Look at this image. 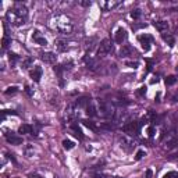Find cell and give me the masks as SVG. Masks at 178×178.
<instances>
[{"label": "cell", "instance_id": "cell-1", "mask_svg": "<svg viewBox=\"0 0 178 178\" xmlns=\"http://www.w3.org/2000/svg\"><path fill=\"white\" fill-rule=\"evenodd\" d=\"M28 17V10L27 7L21 4V3H15V6L13 7L10 11L7 13V18L10 20V23L15 27H21L25 24Z\"/></svg>", "mask_w": 178, "mask_h": 178}, {"label": "cell", "instance_id": "cell-2", "mask_svg": "<svg viewBox=\"0 0 178 178\" xmlns=\"http://www.w3.org/2000/svg\"><path fill=\"white\" fill-rule=\"evenodd\" d=\"M114 52V46L113 43L110 42V39H103L99 45L98 49V56L99 57H103V56H107V54H111Z\"/></svg>", "mask_w": 178, "mask_h": 178}, {"label": "cell", "instance_id": "cell-3", "mask_svg": "<svg viewBox=\"0 0 178 178\" xmlns=\"http://www.w3.org/2000/svg\"><path fill=\"white\" fill-rule=\"evenodd\" d=\"M122 129H124V132L129 134V135H134V134L138 135L139 129H141V124L138 121H129V122H127L125 125L122 127Z\"/></svg>", "mask_w": 178, "mask_h": 178}, {"label": "cell", "instance_id": "cell-4", "mask_svg": "<svg viewBox=\"0 0 178 178\" xmlns=\"http://www.w3.org/2000/svg\"><path fill=\"white\" fill-rule=\"evenodd\" d=\"M138 40H139V43L142 45V49H144L145 52H149L150 50V45H152V36L148 34H145V35H139L138 36Z\"/></svg>", "mask_w": 178, "mask_h": 178}, {"label": "cell", "instance_id": "cell-5", "mask_svg": "<svg viewBox=\"0 0 178 178\" xmlns=\"http://www.w3.org/2000/svg\"><path fill=\"white\" fill-rule=\"evenodd\" d=\"M6 139H7V142L11 144V145H21L23 144V138L18 136V135H15L14 132H8V134H6Z\"/></svg>", "mask_w": 178, "mask_h": 178}, {"label": "cell", "instance_id": "cell-6", "mask_svg": "<svg viewBox=\"0 0 178 178\" xmlns=\"http://www.w3.org/2000/svg\"><path fill=\"white\" fill-rule=\"evenodd\" d=\"M134 53H135V49L132 46H129V45H125V46H122L120 49L118 54H120L121 58H125V57H128V56H132Z\"/></svg>", "mask_w": 178, "mask_h": 178}, {"label": "cell", "instance_id": "cell-7", "mask_svg": "<svg viewBox=\"0 0 178 178\" xmlns=\"http://www.w3.org/2000/svg\"><path fill=\"white\" fill-rule=\"evenodd\" d=\"M40 58L49 64H54L56 63V54L52 52H46V53H40Z\"/></svg>", "mask_w": 178, "mask_h": 178}, {"label": "cell", "instance_id": "cell-8", "mask_svg": "<svg viewBox=\"0 0 178 178\" xmlns=\"http://www.w3.org/2000/svg\"><path fill=\"white\" fill-rule=\"evenodd\" d=\"M32 40L36 42V43L40 45V46H46V45H47V40L42 36V34H40L39 31H35L34 34H32Z\"/></svg>", "mask_w": 178, "mask_h": 178}, {"label": "cell", "instance_id": "cell-9", "mask_svg": "<svg viewBox=\"0 0 178 178\" xmlns=\"http://www.w3.org/2000/svg\"><path fill=\"white\" fill-rule=\"evenodd\" d=\"M127 39V31L124 28H118L115 32V42L117 43H122Z\"/></svg>", "mask_w": 178, "mask_h": 178}, {"label": "cell", "instance_id": "cell-10", "mask_svg": "<svg viewBox=\"0 0 178 178\" xmlns=\"http://www.w3.org/2000/svg\"><path fill=\"white\" fill-rule=\"evenodd\" d=\"M29 75H31V78H32L35 82H39L40 78H42V67H35V68L29 72Z\"/></svg>", "mask_w": 178, "mask_h": 178}, {"label": "cell", "instance_id": "cell-11", "mask_svg": "<svg viewBox=\"0 0 178 178\" xmlns=\"http://www.w3.org/2000/svg\"><path fill=\"white\" fill-rule=\"evenodd\" d=\"M85 61H86V68L91 70V71H96V68L99 67L98 61L92 57H85Z\"/></svg>", "mask_w": 178, "mask_h": 178}, {"label": "cell", "instance_id": "cell-12", "mask_svg": "<svg viewBox=\"0 0 178 178\" xmlns=\"http://www.w3.org/2000/svg\"><path fill=\"white\" fill-rule=\"evenodd\" d=\"M91 104V98H88V96H82V98H80L78 100H77V103H75V106H78V107H88Z\"/></svg>", "mask_w": 178, "mask_h": 178}, {"label": "cell", "instance_id": "cell-13", "mask_svg": "<svg viewBox=\"0 0 178 178\" xmlns=\"http://www.w3.org/2000/svg\"><path fill=\"white\" fill-rule=\"evenodd\" d=\"M153 25H155V28L157 29V31H160V32H164V31L168 29V23H167V21H156Z\"/></svg>", "mask_w": 178, "mask_h": 178}, {"label": "cell", "instance_id": "cell-14", "mask_svg": "<svg viewBox=\"0 0 178 178\" xmlns=\"http://www.w3.org/2000/svg\"><path fill=\"white\" fill-rule=\"evenodd\" d=\"M18 134H32V127L29 125V124H23V125H20L18 128Z\"/></svg>", "mask_w": 178, "mask_h": 178}, {"label": "cell", "instance_id": "cell-15", "mask_svg": "<svg viewBox=\"0 0 178 178\" xmlns=\"http://www.w3.org/2000/svg\"><path fill=\"white\" fill-rule=\"evenodd\" d=\"M72 131H74V135L77 136L78 139H84V134L81 131V128L77 124H72Z\"/></svg>", "mask_w": 178, "mask_h": 178}, {"label": "cell", "instance_id": "cell-16", "mask_svg": "<svg viewBox=\"0 0 178 178\" xmlns=\"http://www.w3.org/2000/svg\"><path fill=\"white\" fill-rule=\"evenodd\" d=\"M161 38H163V40H166L167 43L170 45V46H174L175 45V40H174V38H172V35H170V34H163L161 35Z\"/></svg>", "mask_w": 178, "mask_h": 178}, {"label": "cell", "instance_id": "cell-17", "mask_svg": "<svg viewBox=\"0 0 178 178\" xmlns=\"http://www.w3.org/2000/svg\"><path fill=\"white\" fill-rule=\"evenodd\" d=\"M82 124L86 127V128H89V129H92V131H98V127L95 125V122L91 120H84L82 121Z\"/></svg>", "mask_w": 178, "mask_h": 178}, {"label": "cell", "instance_id": "cell-18", "mask_svg": "<svg viewBox=\"0 0 178 178\" xmlns=\"http://www.w3.org/2000/svg\"><path fill=\"white\" fill-rule=\"evenodd\" d=\"M118 4H120L118 1H109V3H103V4H102V7H103L104 10H111V8L117 7Z\"/></svg>", "mask_w": 178, "mask_h": 178}, {"label": "cell", "instance_id": "cell-19", "mask_svg": "<svg viewBox=\"0 0 178 178\" xmlns=\"http://www.w3.org/2000/svg\"><path fill=\"white\" fill-rule=\"evenodd\" d=\"M74 146H75V144L72 142V141H70V139H64L63 141V148L65 150H71Z\"/></svg>", "mask_w": 178, "mask_h": 178}, {"label": "cell", "instance_id": "cell-20", "mask_svg": "<svg viewBox=\"0 0 178 178\" xmlns=\"http://www.w3.org/2000/svg\"><path fill=\"white\" fill-rule=\"evenodd\" d=\"M86 114L91 115V117H95V115L98 114V113H96V109H95V106H93L92 103H91L89 106H88V107H86Z\"/></svg>", "mask_w": 178, "mask_h": 178}, {"label": "cell", "instance_id": "cell-21", "mask_svg": "<svg viewBox=\"0 0 178 178\" xmlns=\"http://www.w3.org/2000/svg\"><path fill=\"white\" fill-rule=\"evenodd\" d=\"M56 47H57L58 52H64V50L67 49V45H65L64 40H57V42H56Z\"/></svg>", "mask_w": 178, "mask_h": 178}, {"label": "cell", "instance_id": "cell-22", "mask_svg": "<svg viewBox=\"0 0 178 178\" xmlns=\"http://www.w3.org/2000/svg\"><path fill=\"white\" fill-rule=\"evenodd\" d=\"M10 45H11V39H10L8 36H4L3 40H1V47H3V49H7Z\"/></svg>", "mask_w": 178, "mask_h": 178}, {"label": "cell", "instance_id": "cell-23", "mask_svg": "<svg viewBox=\"0 0 178 178\" xmlns=\"http://www.w3.org/2000/svg\"><path fill=\"white\" fill-rule=\"evenodd\" d=\"M32 64H34V58H32V57H27L23 61V68H28L29 65H32Z\"/></svg>", "mask_w": 178, "mask_h": 178}, {"label": "cell", "instance_id": "cell-24", "mask_svg": "<svg viewBox=\"0 0 178 178\" xmlns=\"http://www.w3.org/2000/svg\"><path fill=\"white\" fill-rule=\"evenodd\" d=\"M177 82V77L175 75H170L166 78V85H174Z\"/></svg>", "mask_w": 178, "mask_h": 178}, {"label": "cell", "instance_id": "cell-25", "mask_svg": "<svg viewBox=\"0 0 178 178\" xmlns=\"http://www.w3.org/2000/svg\"><path fill=\"white\" fill-rule=\"evenodd\" d=\"M17 92H18L17 86H10V88H7L6 91H4V93H6L7 96H8V95H14V93H17Z\"/></svg>", "mask_w": 178, "mask_h": 178}, {"label": "cell", "instance_id": "cell-26", "mask_svg": "<svg viewBox=\"0 0 178 178\" xmlns=\"http://www.w3.org/2000/svg\"><path fill=\"white\" fill-rule=\"evenodd\" d=\"M95 38H92V39L91 40H86V45H85V47H86V50H92L93 49V46H95V45H93V42H95Z\"/></svg>", "mask_w": 178, "mask_h": 178}, {"label": "cell", "instance_id": "cell-27", "mask_svg": "<svg viewBox=\"0 0 178 178\" xmlns=\"http://www.w3.org/2000/svg\"><path fill=\"white\" fill-rule=\"evenodd\" d=\"M145 156H146V152H145V150H138L136 155H135V160H141V159H144Z\"/></svg>", "mask_w": 178, "mask_h": 178}, {"label": "cell", "instance_id": "cell-28", "mask_svg": "<svg viewBox=\"0 0 178 178\" xmlns=\"http://www.w3.org/2000/svg\"><path fill=\"white\" fill-rule=\"evenodd\" d=\"M54 72L58 75V77H61V74H63V71H64V68H63V65H54Z\"/></svg>", "mask_w": 178, "mask_h": 178}, {"label": "cell", "instance_id": "cell-29", "mask_svg": "<svg viewBox=\"0 0 178 178\" xmlns=\"http://www.w3.org/2000/svg\"><path fill=\"white\" fill-rule=\"evenodd\" d=\"M102 128H104V129H114L115 124H111V122H103V124H102Z\"/></svg>", "mask_w": 178, "mask_h": 178}, {"label": "cell", "instance_id": "cell-30", "mask_svg": "<svg viewBox=\"0 0 178 178\" xmlns=\"http://www.w3.org/2000/svg\"><path fill=\"white\" fill-rule=\"evenodd\" d=\"M131 17L134 18V20H138V18L141 17V10H132V11H131Z\"/></svg>", "mask_w": 178, "mask_h": 178}, {"label": "cell", "instance_id": "cell-31", "mask_svg": "<svg viewBox=\"0 0 178 178\" xmlns=\"http://www.w3.org/2000/svg\"><path fill=\"white\" fill-rule=\"evenodd\" d=\"M155 134H156L155 127H153V125H150L149 128H148V135H149V138H153V136H155Z\"/></svg>", "mask_w": 178, "mask_h": 178}, {"label": "cell", "instance_id": "cell-32", "mask_svg": "<svg viewBox=\"0 0 178 178\" xmlns=\"http://www.w3.org/2000/svg\"><path fill=\"white\" fill-rule=\"evenodd\" d=\"M25 155L28 156V157L34 156V148H32V146H27V148H25Z\"/></svg>", "mask_w": 178, "mask_h": 178}, {"label": "cell", "instance_id": "cell-33", "mask_svg": "<svg viewBox=\"0 0 178 178\" xmlns=\"http://www.w3.org/2000/svg\"><path fill=\"white\" fill-rule=\"evenodd\" d=\"M125 64L128 67H131V68H138V65H139L138 61H125Z\"/></svg>", "mask_w": 178, "mask_h": 178}, {"label": "cell", "instance_id": "cell-34", "mask_svg": "<svg viewBox=\"0 0 178 178\" xmlns=\"http://www.w3.org/2000/svg\"><path fill=\"white\" fill-rule=\"evenodd\" d=\"M92 178H111L110 175L107 174H102V172H96V174H93Z\"/></svg>", "mask_w": 178, "mask_h": 178}, {"label": "cell", "instance_id": "cell-35", "mask_svg": "<svg viewBox=\"0 0 178 178\" xmlns=\"http://www.w3.org/2000/svg\"><path fill=\"white\" fill-rule=\"evenodd\" d=\"M163 178H178V174L177 172H174V171H170V172H167Z\"/></svg>", "mask_w": 178, "mask_h": 178}, {"label": "cell", "instance_id": "cell-36", "mask_svg": "<svg viewBox=\"0 0 178 178\" xmlns=\"http://www.w3.org/2000/svg\"><path fill=\"white\" fill-rule=\"evenodd\" d=\"M153 177V171L150 170V168H148L146 171H145V174H144V177L142 178H152Z\"/></svg>", "mask_w": 178, "mask_h": 178}, {"label": "cell", "instance_id": "cell-37", "mask_svg": "<svg viewBox=\"0 0 178 178\" xmlns=\"http://www.w3.org/2000/svg\"><path fill=\"white\" fill-rule=\"evenodd\" d=\"M8 56H10V61H11V63H14V61H17V60H20V57H18L17 54H14V53H10Z\"/></svg>", "mask_w": 178, "mask_h": 178}, {"label": "cell", "instance_id": "cell-38", "mask_svg": "<svg viewBox=\"0 0 178 178\" xmlns=\"http://www.w3.org/2000/svg\"><path fill=\"white\" fill-rule=\"evenodd\" d=\"M146 89H148L146 86H141V88H139V91H138V95H139V96H144L145 93H146Z\"/></svg>", "mask_w": 178, "mask_h": 178}, {"label": "cell", "instance_id": "cell-39", "mask_svg": "<svg viewBox=\"0 0 178 178\" xmlns=\"http://www.w3.org/2000/svg\"><path fill=\"white\" fill-rule=\"evenodd\" d=\"M63 68L64 70H71V68H72V63H71V61H68V63L63 64Z\"/></svg>", "mask_w": 178, "mask_h": 178}, {"label": "cell", "instance_id": "cell-40", "mask_svg": "<svg viewBox=\"0 0 178 178\" xmlns=\"http://www.w3.org/2000/svg\"><path fill=\"white\" fill-rule=\"evenodd\" d=\"M25 92L28 93L29 96H34V91H32V89H31V88H29V86H28V85L25 86Z\"/></svg>", "mask_w": 178, "mask_h": 178}, {"label": "cell", "instance_id": "cell-41", "mask_svg": "<svg viewBox=\"0 0 178 178\" xmlns=\"http://www.w3.org/2000/svg\"><path fill=\"white\" fill-rule=\"evenodd\" d=\"M81 6H85V7L91 6V1H81Z\"/></svg>", "mask_w": 178, "mask_h": 178}, {"label": "cell", "instance_id": "cell-42", "mask_svg": "<svg viewBox=\"0 0 178 178\" xmlns=\"http://www.w3.org/2000/svg\"><path fill=\"white\" fill-rule=\"evenodd\" d=\"M152 65H153V61H152V60H148V70H152Z\"/></svg>", "mask_w": 178, "mask_h": 178}, {"label": "cell", "instance_id": "cell-43", "mask_svg": "<svg viewBox=\"0 0 178 178\" xmlns=\"http://www.w3.org/2000/svg\"><path fill=\"white\" fill-rule=\"evenodd\" d=\"M29 178H42V177L38 175V174H29Z\"/></svg>", "mask_w": 178, "mask_h": 178}, {"label": "cell", "instance_id": "cell-44", "mask_svg": "<svg viewBox=\"0 0 178 178\" xmlns=\"http://www.w3.org/2000/svg\"><path fill=\"white\" fill-rule=\"evenodd\" d=\"M8 156H10V160H11L13 163H15V159H14V156H13V155H8Z\"/></svg>", "mask_w": 178, "mask_h": 178}, {"label": "cell", "instance_id": "cell-45", "mask_svg": "<svg viewBox=\"0 0 178 178\" xmlns=\"http://www.w3.org/2000/svg\"><path fill=\"white\" fill-rule=\"evenodd\" d=\"M117 178H122V177H117Z\"/></svg>", "mask_w": 178, "mask_h": 178}]
</instances>
